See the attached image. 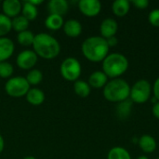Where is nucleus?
<instances>
[{"label": "nucleus", "instance_id": "obj_1", "mask_svg": "<svg viewBox=\"0 0 159 159\" xmlns=\"http://www.w3.org/2000/svg\"><path fill=\"white\" fill-rule=\"evenodd\" d=\"M33 48L38 57L46 60H52L61 52L59 41L47 33H39L34 35Z\"/></svg>", "mask_w": 159, "mask_h": 159}, {"label": "nucleus", "instance_id": "obj_2", "mask_svg": "<svg viewBox=\"0 0 159 159\" xmlns=\"http://www.w3.org/2000/svg\"><path fill=\"white\" fill-rule=\"evenodd\" d=\"M109 48L106 39L102 36L88 37L81 47L83 55L93 62L102 61L108 55Z\"/></svg>", "mask_w": 159, "mask_h": 159}, {"label": "nucleus", "instance_id": "obj_3", "mask_svg": "<svg viewBox=\"0 0 159 159\" xmlns=\"http://www.w3.org/2000/svg\"><path fill=\"white\" fill-rule=\"evenodd\" d=\"M130 95V87L128 82L121 78H114L107 82L103 89L104 98L113 102H121L129 99Z\"/></svg>", "mask_w": 159, "mask_h": 159}, {"label": "nucleus", "instance_id": "obj_4", "mask_svg": "<svg viewBox=\"0 0 159 159\" xmlns=\"http://www.w3.org/2000/svg\"><path fill=\"white\" fill-rule=\"evenodd\" d=\"M129 67L128 59L120 53H111L102 61V72L107 77L117 78L123 75Z\"/></svg>", "mask_w": 159, "mask_h": 159}, {"label": "nucleus", "instance_id": "obj_5", "mask_svg": "<svg viewBox=\"0 0 159 159\" xmlns=\"http://www.w3.org/2000/svg\"><path fill=\"white\" fill-rule=\"evenodd\" d=\"M30 89V85L25 77L14 76L7 80L5 84V91L13 98H20L25 96Z\"/></svg>", "mask_w": 159, "mask_h": 159}, {"label": "nucleus", "instance_id": "obj_6", "mask_svg": "<svg viewBox=\"0 0 159 159\" xmlns=\"http://www.w3.org/2000/svg\"><path fill=\"white\" fill-rule=\"evenodd\" d=\"M61 75L67 81H76L82 72L79 61L74 57L66 58L61 65Z\"/></svg>", "mask_w": 159, "mask_h": 159}, {"label": "nucleus", "instance_id": "obj_7", "mask_svg": "<svg viewBox=\"0 0 159 159\" xmlns=\"http://www.w3.org/2000/svg\"><path fill=\"white\" fill-rule=\"evenodd\" d=\"M152 88L150 83L145 79L138 80L130 89V99L137 103H143L149 100Z\"/></svg>", "mask_w": 159, "mask_h": 159}, {"label": "nucleus", "instance_id": "obj_8", "mask_svg": "<svg viewBox=\"0 0 159 159\" xmlns=\"http://www.w3.org/2000/svg\"><path fill=\"white\" fill-rule=\"evenodd\" d=\"M38 61V56L34 50L25 49L20 52L17 56L16 62L19 68L22 70H32Z\"/></svg>", "mask_w": 159, "mask_h": 159}, {"label": "nucleus", "instance_id": "obj_9", "mask_svg": "<svg viewBox=\"0 0 159 159\" xmlns=\"http://www.w3.org/2000/svg\"><path fill=\"white\" fill-rule=\"evenodd\" d=\"M78 8L85 16L95 17L100 13L102 4L99 0H80L78 2Z\"/></svg>", "mask_w": 159, "mask_h": 159}, {"label": "nucleus", "instance_id": "obj_10", "mask_svg": "<svg viewBox=\"0 0 159 159\" xmlns=\"http://www.w3.org/2000/svg\"><path fill=\"white\" fill-rule=\"evenodd\" d=\"M3 14L9 19L19 16L22 9V4L19 0H5L2 3Z\"/></svg>", "mask_w": 159, "mask_h": 159}, {"label": "nucleus", "instance_id": "obj_11", "mask_svg": "<svg viewBox=\"0 0 159 159\" xmlns=\"http://www.w3.org/2000/svg\"><path fill=\"white\" fill-rule=\"evenodd\" d=\"M117 29H118L117 22L116 21V20H114L112 18H107V19L103 20L100 26L102 37H103L105 39L115 36L117 32Z\"/></svg>", "mask_w": 159, "mask_h": 159}, {"label": "nucleus", "instance_id": "obj_12", "mask_svg": "<svg viewBox=\"0 0 159 159\" xmlns=\"http://www.w3.org/2000/svg\"><path fill=\"white\" fill-rule=\"evenodd\" d=\"M15 49V45L10 38L0 37V62L7 61L9 59Z\"/></svg>", "mask_w": 159, "mask_h": 159}, {"label": "nucleus", "instance_id": "obj_13", "mask_svg": "<svg viewBox=\"0 0 159 159\" xmlns=\"http://www.w3.org/2000/svg\"><path fill=\"white\" fill-rule=\"evenodd\" d=\"M63 32L64 34L72 38L77 37L82 33V25L79 20L75 19H70L63 23Z\"/></svg>", "mask_w": 159, "mask_h": 159}, {"label": "nucleus", "instance_id": "obj_14", "mask_svg": "<svg viewBox=\"0 0 159 159\" xmlns=\"http://www.w3.org/2000/svg\"><path fill=\"white\" fill-rule=\"evenodd\" d=\"M69 8L68 2L66 0H50L48 3V9L49 14L63 16L67 13Z\"/></svg>", "mask_w": 159, "mask_h": 159}, {"label": "nucleus", "instance_id": "obj_15", "mask_svg": "<svg viewBox=\"0 0 159 159\" xmlns=\"http://www.w3.org/2000/svg\"><path fill=\"white\" fill-rule=\"evenodd\" d=\"M25 98L30 104L34 106H38L45 102L46 97H45V93L40 89L33 88L29 89V91L25 95Z\"/></svg>", "mask_w": 159, "mask_h": 159}, {"label": "nucleus", "instance_id": "obj_16", "mask_svg": "<svg viewBox=\"0 0 159 159\" xmlns=\"http://www.w3.org/2000/svg\"><path fill=\"white\" fill-rule=\"evenodd\" d=\"M107 75L102 71H95L89 77V85L95 89H101L107 84Z\"/></svg>", "mask_w": 159, "mask_h": 159}, {"label": "nucleus", "instance_id": "obj_17", "mask_svg": "<svg viewBox=\"0 0 159 159\" xmlns=\"http://www.w3.org/2000/svg\"><path fill=\"white\" fill-rule=\"evenodd\" d=\"M138 143L141 147V149L145 153H153L157 149V142L155 138H153L150 135H143L139 141Z\"/></svg>", "mask_w": 159, "mask_h": 159}, {"label": "nucleus", "instance_id": "obj_18", "mask_svg": "<svg viewBox=\"0 0 159 159\" xmlns=\"http://www.w3.org/2000/svg\"><path fill=\"white\" fill-rule=\"evenodd\" d=\"M64 20L61 16L49 14L45 20V25L48 29L52 31H57L63 26Z\"/></svg>", "mask_w": 159, "mask_h": 159}, {"label": "nucleus", "instance_id": "obj_19", "mask_svg": "<svg viewBox=\"0 0 159 159\" xmlns=\"http://www.w3.org/2000/svg\"><path fill=\"white\" fill-rule=\"evenodd\" d=\"M132 101L128 99L126 101H123L119 102L116 106V115L120 119H126L129 117V116L131 113L132 108Z\"/></svg>", "mask_w": 159, "mask_h": 159}, {"label": "nucleus", "instance_id": "obj_20", "mask_svg": "<svg viewBox=\"0 0 159 159\" xmlns=\"http://www.w3.org/2000/svg\"><path fill=\"white\" fill-rule=\"evenodd\" d=\"M112 9L116 16L123 17L129 10V2L128 0H116L112 5Z\"/></svg>", "mask_w": 159, "mask_h": 159}, {"label": "nucleus", "instance_id": "obj_21", "mask_svg": "<svg viewBox=\"0 0 159 159\" xmlns=\"http://www.w3.org/2000/svg\"><path fill=\"white\" fill-rule=\"evenodd\" d=\"M21 15L26 18L29 21L30 20H34L36 19L37 15H38V10H37V7L32 5L31 3H29L28 1H24L22 4V9H21Z\"/></svg>", "mask_w": 159, "mask_h": 159}, {"label": "nucleus", "instance_id": "obj_22", "mask_svg": "<svg viewBox=\"0 0 159 159\" xmlns=\"http://www.w3.org/2000/svg\"><path fill=\"white\" fill-rule=\"evenodd\" d=\"M74 90L77 96L81 98H87L90 94V86L88 82L76 80L74 84Z\"/></svg>", "mask_w": 159, "mask_h": 159}, {"label": "nucleus", "instance_id": "obj_23", "mask_svg": "<svg viewBox=\"0 0 159 159\" xmlns=\"http://www.w3.org/2000/svg\"><path fill=\"white\" fill-rule=\"evenodd\" d=\"M11 22H12V29L18 32V34L28 30V27L30 24V21L26 18H24L22 15H19L15 17L14 19L11 20Z\"/></svg>", "mask_w": 159, "mask_h": 159}, {"label": "nucleus", "instance_id": "obj_24", "mask_svg": "<svg viewBox=\"0 0 159 159\" xmlns=\"http://www.w3.org/2000/svg\"><path fill=\"white\" fill-rule=\"evenodd\" d=\"M34 35L31 31L26 30L21 33H19L17 35V41L18 43L22 46V47H30L33 46L34 40Z\"/></svg>", "mask_w": 159, "mask_h": 159}, {"label": "nucleus", "instance_id": "obj_25", "mask_svg": "<svg viewBox=\"0 0 159 159\" xmlns=\"http://www.w3.org/2000/svg\"><path fill=\"white\" fill-rule=\"evenodd\" d=\"M107 159H131L129 153L123 147H113L107 156Z\"/></svg>", "mask_w": 159, "mask_h": 159}, {"label": "nucleus", "instance_id": "obj_26", "mask_svg": "<svg viewBox=\"0 0 159 159\" xmlns=\"http://www.w3.org/2000/svg\"><path fill=\"white\" fill-rule=\"evenodd\" d=\"M26 80L29 83V85L36 86L40 84L43 80V73L38 69H32L28 72L26 75Z\"/></svg>", "mask_w": 159, "mask_h": 159}, {"label": "nucleus", "instance_id": "obj_27", "mask_svg": "<svg viewBox=\"0 0 159 159\" xmlns=\"http://www.w3.org/2000/svg\"><path fill=\"white\" fill-rule=\"evenodd\" d=\"M12 30L11 19L0 13V37H4Z\"/></svg>", "mask_w": 159, "mask_h": 159}, {"label": "nucleus", "instance_id": "obj_28", "mask_svg": "<svg viewBox=\"0 0 159 159\" xmlns=\"http://www.w3.org/2000/svg\"><path fill=\"white\" fill-rule=\"evenodd\" d=\"M14 73V67L7 61L0 62V77L1 78H11Z\"/></svg>", "mask_w": 159, "mask_h": 159}, {"label": "nucleus", "instance_id": "obj_29", "mask_svg": "<svg viewBox=\"0 0 159 159\" xmlns=\"http://www.w3.org/2000/svg\"><path fill=\"white\" fill-rule=\"evenodd\" d=\"M149 22L154 25L159 27V9H154L149 14Z\"/></svg>", "mask_w": 159, "mask_h": 159}, {"label": "nucleus", "instance_id": "obj_30", "mask_svg": "<svg viewBox=\"0 0 159 159\" xmlns=\"http://www.w3.org/2000/svg\"><path fill=\"white\" fill-rule=\"evenodd\" d=\"M132 4L136 7H138L140 9H143V8H146L149 6V1L148 0H133Z\"/></svg>", "mask_w": 159, "mask_h": 159}, {"label": "nucleus", "instance_id": "obj_31", "mask_svg": "<svg viewBox=\"0 0 159 159\" xmlns=\"http://www.w3.org/2000/svg\"><path fill=\"white\" fill-rule=\"evenodd\" d=\"M153 91H154V97L159 102V77L156 80V82L154 84Z\"/></svg>", "mask_w": 159, "mask_h": 159}, {"label": "nucleus", "instance_id": "obj_32", "mask_svg": "<svg viewBox=\"0 0 159 159\" xmlns=\"http://www.w3.org/2000/svg\"><path fill=\"white\" fill-rule=\"evenodd\" d=\"M106 41H107V44H108L109 48H110V47H115V46H116L117 43H118V40H117V38H116V36H112V37H110V38H107Z\"/></svg>", "mask_w": 159, "mask_h": 159}, {"label": "nucleus", "instance_id": "obj_33", "mask_svg": "<svg viewBox=\"0 0 159 159\" xmlns=\"http://www.w3.org/2000/svg\"><path fill=\"white\" fill-rule=\"evenodd\" d=\"M152 111H153L154 116L159 119V102H157L156 103H154Z\"/></svg>", "mask_w": 159, "mask_h": 159}, {"label": "nucleus", "instance_id": "obj_34", "mask_svg": "<svg viewBox=\"0 0 159 159\" xmlns=\"http://www.w3.org/2000/svg\"><path fill=\"white\" fill-rule=\"evenodd\" d=\"M28 2L31 3L32 5L37 7V6H39V5H41L43 3V0H28Z\"/></svg>", "mask_w": 159, "mask_h": 159}, {"label": "nucleus", "instance_id": "obj_35", "mask_svg": "<svg viewBox=\"0 0 159 159\" xmlns=\"http://www.w3.org/2000/svg\"><path fill=\"white\" fill-rule=\"evenodd\" d=\"M5 147V142H4V138L2 137V135L0 134V154L3 152Z\"/></svg>", "mask_w": 159, "mask_h": 159}, {"label": "nucleus", "instance_id": "obj_36", "mask_svg": "<svg viewBox=\"0 0 159 159\" xmlns=\"http://www.w3.org/2000/svg\"><path fill=\"white\" fill-rule=\"evenodd\" d=\"M23 159H36L34 157H32V156H28V157H25Z\"/></svg>", "mask_w": 159, "mask_h": 159}, {"label": "nucleus", "instance_id": "obj_37", "mask_svg": "<svg viewBox=\"0 0 159 159\" xmlns=\"http://www.w3.org/2000/svg\"><path fill=\"white\" fill-rule=\"evenodd\" d=\"M138 159H148V157H144V156H142V157H140Z\"/></svg>", "mask_w": 159, "mask_h": 159}, {"label": "nucleus", "instance_id": "obj_38", "mask_svg": "<svg viewBox=\"0 0 159 159\" xmlns=\"http://www.w3.org/2000/svg\"><path fill=\"white\" fill-rule=\"evenodd\" d=\"M157 159H159V157H158V158H157Z\"/></svg>", "mask_w": 159, "mask_h": 159}]
</instances>
